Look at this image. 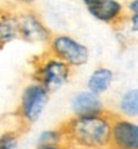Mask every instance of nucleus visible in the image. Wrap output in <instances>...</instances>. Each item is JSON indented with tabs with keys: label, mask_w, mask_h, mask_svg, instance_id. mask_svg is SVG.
I'll list each match as a JSON object with an SVG mask.
<instances>
[{
	"label": "nucleus",
	"mask_w": 138,
	"mask_h": 149,
	"mask_svg": "<svg viewBox=\"0 0 138 149\" xmlns=\"http://www.w3.org/2000/svg\"><path fill=\"white\" fill-rule=\"evenodd\" d=\"M87 10L95 19L100 22L118 26L128 19L127 7L123 5L119 0H102L95 5L87 7Z\"/></svg>",
	"instance_id": "7"
},
{
	"label": "nucleus",
	"mask_w": 138,
	"mask_h": 149,
	"mask_svg": "<svg viewBox=\"0 0 138 149\" xmlns=\"http://www.w3.org/2000/svg\"><path fill=\"white\" fill-rule=\"evenodd\" d=\"M70 108L74 116H91L106 111L100 95L90 91L88 89L73 95L70 100Z\"/></svg>",
	"instance_id": "8"
},
{
	"label": "nucleus",
	"mask_w": 138,
	"mask_h": 149,
	"mask_svg": "<svg viewBox=\"0 0 138 149\" xmlns=\"http://www.w3.org/2000/svg\"><path fill=\"white\" fill-rule=\"evenodd\" d=\"M82 1L86 4V7H91V5H95V4H97V3L102 1V0H82Z\"/></svg>",
	"instance_id": "17"
},
{
	"label": "nucleus",
	"mask_w": 138,
	"mask_h": 149,
	"mask_svg": "<svg viewBox=\"0 0 138 149\" xmlns=\"http://www.w3.org/2000/svg\"><path fill=\"white\" fill-rule=\"evenodd\" d=\"M109 149H119V148H113V147H110Z\"/></svg>",
	"instance_id": "19"
},
{
	"label": "nucleus",
	"mask_w": 138,
	"mask_h": 149,
	"mask_svg": "<svg viewBox=\"0 0 138 149\" xmlns=\"http://www.w3.org/2000/svg\"><path fill=\"white\" fill-rule=\"evenodd\" d=\"M19 3H22L24 7H31V5L33 4V3L36 1V0H18Z\"/></svg>",
	"instance_id": "18"
},
{
	"label": "nucleus",
	"mask_w": 138,
	"mask_h": 149,
	"mask_svg": "<svg viewBox=\"0 0 138 149\" xmlns=\"http://www.w3.org/2000/svg\"><path fill=\"white\" fill-rule=\"evenodd\" d=\"M111 112L73 116L60 125L72 149H109L111 145Z\"/></svg>",
	"instance_id": "1"
},
{
	"label": "nucleus",
	"mask_w": 138,
	"mask_h": 149,
	"mask_svg": "<svg viewBox=\"0 0 138 149\" xmlns=\"http://www.w3.org/2000/svg\"><path fill=\"white\" fill-rule=\"evenodd\" d=\"M125 7L129 13H138V0H129Z\"/></svg>",
	"instance_id": "15"
},
{
	"label": "nucleus",
	"mask_w": 138,
	"mask_h": 149,
	"mask_svg": "<svg viewBox=\"0 0 138 149\" xmlns=\"http://www.w3.org/2000/svg\"><path fill=\"white\" fill-rule=\"evenodd\" d=\"M128 23L132 32L138 33V13H130L128 15Z\"/></svg>",
	"instance_id": "14"
},
{
	"label": "nucleus",
	"mask_w": 138,
	"mask_h": 149,
	"mask_svg": "<svg viewBox=\"0 0 138 149\" xmlns=\"http://www.w3.org/2000/svg\"><path fill=\"white\" fill-rule=\"evenodd\" d=\"M110 147L119 149H138V123L128 117L113 114Z\"/></svg>",
	"instance_id": "6"
},
{
	"label": "nucleus",
	"mask_w": 138,
	"mask_h": 149,
	"mask_svg": "<svg viewBox=\"0 0 138 149\" xmlns=\"http://www.w3.org/2000/svg\"><path fill=\"white\" fill-rule=\"evenodd\" d=\"M19 39L28 42H49L51 39L50 30L44 24L35 10L26 7L17 10Z\"/></svg>",
	"instance_id": "5"
},
{
	"label": "nucleus",
	"mask_w": 138,
	"mask_h": 149,
	"mask_svg": "<svg viewBox=\"0 0 138 149\" xmlns=\"http://www.w3.org/2000/svg\"><path fill=\"white\" fill-rule=\"evenodd\" d=\"M60 144H67L65 135L61 127L56 129H50V130H44L40 132L37 138V147H45V145H60Z\"/></svg>",
	"instance_id": "12"
},
{
	"label": "nucleus",
	"mask_w": 138,
	"mask_h": 149,
	"mask_svg": "<svg viewBox=\"0 0 138 149\" xmlns=\"http://www.w3.org/2000/svg\"><path fill=\"white\" fill-rule=\"evenodd\" d=\"M47 52L72 68L82 67L90 59V50L84 44L65 33L53 35L47 42Z\"/></svg>",
	"instance_id": "4"
},
{
	"label": "nucleus",
	"mask_w": 138,
	"mask_h": 149,
	"mask_svg": "<svg viewBox=\"0 0 138 149\" xmlns=\"http://www.w3.org/2000/svg\"><path fill=\"white\" fill-rule=\"evenodd\" d=\"M19 134L17 131H5L0 138V149H17Z\"/></svg>",
	"instance_id": "13"
},
{
	"label": "nucleus",
	"mask_w": 138,
	"mask_h": 149,
	"mask_svg": "<svg viewBox=\"0 0 138 149\" xmlns=\"http://www.w3.org/2000/svg\"><path fill=\"white\" fill-rule=\"evenodd\" d=\"M36 149H72L68 144H60V145H45V147H37Z\"/></svg>",
	"instance_id": "16"
},
{
	"label": "nucleus",
	"mask_w": 138,
	"mask_h": 149,
	"mask_svg": "<svg viewBox=\"0 0 138 149\" xmlns=\"http://www.w3.org/2000/svg\"><path fill=\"white\" fill-rule=\"evenodd\" d=\"M49 95L50 93L36 81L28 84L23 89L17 108L18 120L23 129L38 121L49 102Z\"/></svg>",
	"instance_id": "3"
},
{
	"label": "nucleus",
	"mask_w": 138,
	"mask_h": 149,
	"mask_svg": "<svg viewBox=\"0 0 138 149\" xmlns=\"http://www.w3.org/2000/svg\"><path fill=\"white\" fill-rule=\"evenodd\" d=\"M19 39L17 9H3L0 17V45L4 48L5 44Z\"/></svg>",
	"instance_id": "9"
},
{
	"label": "nucleus",
	"mask_w": 138,
	"mask_h": 149,
	"mask_svg": "<svg viewBox=\"0 0 138 149\" xmlns=\"http://www.w3.org/2000/svg\"><path fill=\"white\" fill-rule=\"evenodd\" d=\"M118 108L124 117H138V89L127 90L119 99Z\"/></svg>",
	"instance_id": "11"
},
{
	"label": "nucleus",
	"mask_w": 138,
	"mask_h": 149,
	"mask_svg": "<svg viewBox=\"0 0 138 149\" xmlns=\"http://www.w3.org/2000/svg\"><path fill=\"white\" fill-rule=\"evenodd\" d=\"M114 81V72L107 67H99L92 71L87 80V89L97 95L106 93Z\"/></svg>",
	"instance_id": "10"
},
{
	"label": "nucleus",
	"mask_w": 138,
	"mask_h": 149,
	"mask_svg": "<svg viewBox=\"0 0 138 149\" xmlns=\"http://www.w3.org/2000/svg\"><path fill=\"white\" fill-rule=\"evenodd\" d=\"M73 68L50 52L37 55L33 61V80L49 93L59 90L69 81Z\"/></svg>",
	"instance_id": "2"
}]
</instances>
